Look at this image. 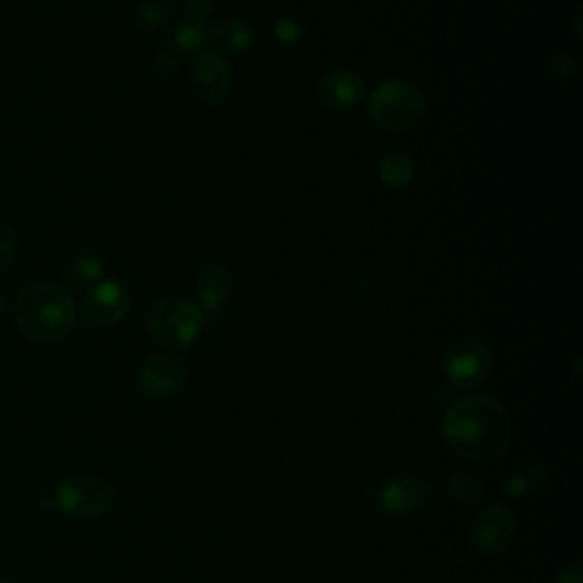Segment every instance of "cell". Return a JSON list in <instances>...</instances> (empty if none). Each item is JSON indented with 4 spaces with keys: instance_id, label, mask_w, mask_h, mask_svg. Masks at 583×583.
<instances>
[{
    "instance_id": "17",
    "label": "cell",
    "mask_w": 583,
    "mask_h": 583,
    "mask_svg": "<svg viewBox=\"0 0 583 583\" xmlns=\"http://www.w3.org/2000/svg\"><path fill=\"white\" fill-rule=\"evenodd\" d=\"M547 477H550V469H547V467H538V465H533V467L520 469L518 474H513V477H510V479L504 484L501 492H504V497L520 499V497L531 495L533 490H538V488L547 481Z\"/></svg>"
},
{
    "instance_id": "5",
    "label": "cell",
    "mask_w": 583,
    "mask_h": 583,
    "mask_svg": "<svg viewBox=\"0 0 583 583\" xmlns=\"http://www.w3.org/2000/svg\"><path fill=\"white\" fill-rule=\"evenodd\" d=\"M117 492L113 484L98 477H68L53 495V504L68 518L89 520L103 516L115 504Z\"/></svg>"
},
{
    "instance_id": "24",
    "label": "cell",
    "mask_w": 583,
    "mask_h": 583,
    "mask_svg": "<svg viewBox=\"0 0 583 583\" xmlns=\"http://www.w3.org/2000/svg\"><path fill=\"white\" fill-rule=\"evenodd\" d=\"M214 0H188V14L192 23H203L212 12Z\"/></svg>"
},
{
    "instance_id": "13",
    "label": "cell",
    "mask_w": 583,
    "mask_h": 583,
    "mask_svg": "<svg viewBox=\"0 0 583 583\" xmlns=\"http://www.w3.org/2000/svg\"><path fill=\"white\" fill-rule=\"evenodd\" d=\"M233 276L224 265H210L199 276V301L208 317H216L231 299Z\"/></svg>"
},
{
    "instance_id": "11",
    "label": "cell",
    "mask_w": 583,
    "mask_h": 583,
    "mask_svg": "<svg viewBox=\"0 0 583 583\" xmlns=\"http://www.w3.org/2000/svg\"><path fill=\"white\" fill-rule=\"evenodd\" d=\"M194 94L205 105L224 103L231 87V68L224 57L214 53H203L192 68Z\"/></svg>"
},
{
    "instance_id": "28",
    "label": "cell",
    "mask_w": 583,
    "mask_h": 583,
    "mask_svg": "<svg viewBox=\"0 0 583 583\" xmlns=\"http://www.w3.org/2000/svg\"><path fill=\"white\" fill-rule=\"evenodd\" d=\"M0 583H12L10 579H0Z\"/></svg>"
},
{
    "instance_id": "4",
    "label": "cell",
    "mask_w": 583,
    "mask_h": 583,
    "mask_svg": "<svg viewBox=\"0 0 583 583\" xmlns=\"http://www.w3.org/2000/svg\"><path fill=\"white\" fill-rule=\"evenodd\" d=\"M424 96L406 81H388L370 98V117L385 132H406L424 117Z\"/></svg>"
},
{
    "instance_id": "26",
    "label": "cell",
    "mask_w": 583,
    "mask_h": 583,
    "mask_svg": "<svg viewBox=\"0 0 583 583\" xmlns=\"http://www.w3.org/2000/svg\"><path fill=\"white\" fill-rule=\"evenodd\" d=\"M576 36H581V12H576Z\"/></svg>"
},
{
    "instance_id": "7",
    "label": "cell",
    "mask_w": 583,
    "mask_h": 583,
    "mask_svg": "<svg viewBox=\"0 0 583 583\" xmlns=\"http://www.w3.org/2000/svg\"><path fill=\"white\" fill-rule=\"evenodd\" d=\"M130 308V289L121 280H100L85 292L81 319L89 328L119 324Z\"/></svg>"
},
{
    "instance_id": "8",
    "label": "cell",
    "mask_w": 583,
    "mask_h": 583,
    "mask_svg": "<svg viewBox=\"0 0 583 583\" xmlns=\"http://www.w3.org/2000/svg\"><path fill=\"white\" fill-rule=\"evenodd\" d=\"M188 360L178 353H153L139 370V390L149 399L178 394L188 383Z\"/></svg>"
},
{
    "instance_id": "2",
    "label": "cell",
    "mask_w": 583,
    "mask_h": 583,
    "mask_svg": "<svg viewBox=\"0 0 583 583\" xmlns=\"http://www.w3.org/2000/svg\"><path fill=\"white\" fill-rule=\"evenodd\" d=\"M12 317L28 340L55 344L73 331L78 310L62 285L32 283L14 297Z\"/></svg>"
},
{
    "instance_id": "25",
    "label": "cell",
    "mask_w": 583,
    "mask_h": 583,
    "mask_svg": "<svg viewBox=\"0 0 583 583\" xmlns=\"http://www.w3.org/2000/svg\"><path fill=\"white\" fill-rule=\"evenodd\" d=\"M556 583H583V568L581 563H572L563 568L556 576Z\"/></svg>"
},
{
    "instance_id": "20",
    "label": "cell",
    "mask_w": 583,
    "mask_h": 583,
    "mask_svg": "<svg viewBox=\"0 0 583 583\" xmlns=\"http://www.w3.org/2000/svg\"><path fill=\"white\" fill-rule=\"evenodd\" d=\"M176 0H141L139 6V23L144 28H156L171 17Z\"/></svg>"
},
{
    "instance_id": "12",
    "label": "cell",
    "mask_w": 583,
    "mask_h": 583,
    "mask_svg": "<svg viewBox=\"0 0 583 583\" xmlns=\"http://www.w3.org/2000/svg\"><path fill=\"white\" fill-rule=\"evenodd\" d=\"M364 98V81L353 71H333L317 85L319 105L344 113Z\"/></svg>"
},
{
    "instance_id": "16",
    "label": "cell",
    "mask_w": 583,
    "mask_h": 583,
    "mask_svg": "<svg viewBox=\"0 0 583 583\" xmlns=\"http://www.w3.org/2000/svg\"><path fill=\"white\" fill-rule=\"evenodd\" d=\"M100 276H103V261L92 253H83L71 263L66 272V283L71 285V289H89L96 283H100Z\"/></svg>"
},
{
    "instance_id": "14",
    "label": "cell",
    "mask_w": 583,
    "mask_h": 583,
    "mask_svg": "<svg viewBox=\"0 0 583 583\" xmlns=\"http://www.w3.org/2000/svg\"><path fill=\"white\" fill-rule=\"evenodd\" d=\"M222 46L229 53H244L253 44V30L246 21L226 19L208 28V44Z\"/></svg>"
},
{
    "instance_id": "27",
    "label": "cell",
    "mask_w": 583,
    "mask_h": 583,
    "mask_svg": "<svg viewBox=\"0 0 583 583\" xmlns=\"http://www.w3.org/2000/svg\"><path fill=\"white\" fill-rule=\"evenodd\" d=\"M0 315H3V297H0Z\"/></svg>"
},
{
    "instance_id": "21",
    "label": "cell",
    "mask_w": 583,
    "mask_h": 583,
    "mask_svg": "<svg viewBox=\"0 0 583 583\" xmlns=\"http://www.w3.org/2000/svg\"><path fill=\"white\" fill-rule=\"evenodd\" d=\"M547 71H550L552 78L559 83H572V81H576L581 66L576 60H572L568 55H556L547 62Z\"/></svg>"
},
{
    "instance_id": "1",
    "label": "cell",
    "mask_w": 583,
    "mask_h": 583,
    "mask_svg": "<svg viewBox=\"0 0 583 583\" xmlns=\"http://www.w3.org/2000/svg\"><path fill=\"white\" fill-rule=\"evenodd\" d=\"M443 433L458 456L474 463H492L510 447L513 422L499 401L490 396H467L447 411Z\"/></svg>"
},
{
    "instance_id": "19",
    "label": "cell",
    "mask_w": 583,
    "mask_h": 583,
    "mask_svg": "<svg viewBox=\"0 0 583 583\" xmlns=\"http://www.w3.org/2000/svg\"><path fill=\"white\" fill-rule=\"evenodd\" d=\"M173 44L182 53H199L208 44V28L203 23H180L173 30Z\"/></svg>"
},
{
    "instance_id": "6",
    "label": "cell",
    "mask_w": 583,
    "mask_h": 583,
    "mask_svg": "<svg viewBox=\"0 0 583 583\" xmlns=\"http://www.w3.org/2000/svg\"><path fill=\"white\" fill-rule=\"evenodd\" d=\"M443 364L456 390H477L492 372V351L479 338H460L447 349Z\"/></svg>"
},
{
    "instance_id": "23",
    "label": "cell",
    "mask_w": 583,
    "mask_h": 583,
    "mask_svg": "<svg viewBox=\"0 0 583 583\" xmlns=\"http://www.w3.org/2000/svg\"><path fill=\"white\" fill-rule=\"evenodd\" d=\"M274 32H276V36H278V40L283 44H295L299 40V34H301L299 25L295 21H292V19H280L276 23V30Z\"/></svg>"
},
{
    "instance_id": "22",
    "label": "cell",
    "mask_w": 583,
    "mask_h": 583,
    "mask_svg": "<svg viewBox=\"0 0 583 583\" xmlns=\"http://www.w3.org/2000/svg\"><path fill=\"white\" fill-rule=\"evenodd\" d=\"M14 253H17V235L6 222H0V272L10 267V263L14 261Z\"/></svg>"
},
{
    "instance_id": "3",
    "label": "cell",
    "mask_w": 583,
    "mask_h": 583,
    "mask_svg": "<svg viewBox=\"0 0 583 583\" xmlns=\"http://www.w3.org/2000/svg\"><path fill=\"white\" fill-rule=\"evenodd\" d=\"M146 331L162 347L186 349L203 331V312L182 297H160L146 312Z\"/></svg>"
},
{
    "instance_id": "9",
    "label": "cell",
    "mask_w": 583,
    "mask_h": 583,
    "mask_svg": "<svg viewBox=\"0 0 583 583\" xmlns=\"http://www.w3.org/2000/svg\"><path fill=\"white\" fill-rule=\"evenodd\" d=\"M471 538L477 542L479 552L488 556H497L506 552L510 542L516 538V520L508 513L506 506L495 504L486 510H481V516L474 522Z\"/></svg>"
},
{
    "instance_id": "15",
    "label": "cell",
    "mask_w": 583,
    "mask_h": 583,
    "mask_svg": "<svg viewBox=\"0 0 583 583\" xmlns=\"http://www.w3.org/2000/svg\"><path fill=\"white\" fill-rule=\"evenodd\" d=\"M381 180L390 188H406L415 178V160L409 153H390L381 160Z\"/></svg>"
},
{
    "instance_id": "10",
    "label": "cell",
    "mask_w": 583,
    "mask_h": 583,
    "mask_svg": "<svg viewBox=\"0 0 583 583\" xmlns=\"http://www.w3.org/2000/svg\"><path fill=\"white\" fill-rule=\"evenodd\" d=\"M428 486L420 479L413 477H401L392 479L383 488L374 492L377 506L388 516H411L417 513L420 508L426 506L428 501Z\"/></svg>"
},
{
    "instance_id": "18",
    "label": "cell",
    "mask_w": 583,
    "mask_h": 583,
    "mask_svg": "<svg viewBox=\"0 0 583 583\" xmlns=\"http://www.w3.org/2000/svg\"><path fill=\"white\" fill-rule=\"evenodd\" d=\"M449 497L463 506H479L486 499V486L469 474H456L454 479H449Z\"/></svg>"
}]
</instances>
